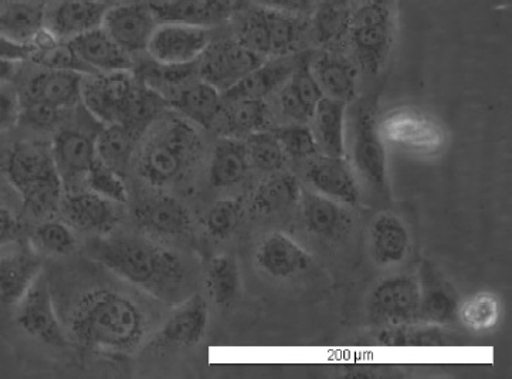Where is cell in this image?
<instances>
[{
	"mask_svg": "<svg viewBox=\"0 0 512 379\" xmlns=\"http://www.w3.org/2000/svg\"><path fill=\"white\" fill-rule=\"evenodd\" d=\"M91 255L117 276L159 299H171L185 282L182 260L144 239L117 236L98 240L91 246Z\"/></svg>",
	"mask_w": 512,
	"mask_h": 379,
	"instance_id": "obj_1",
	"label": "cell"
},
{
	"mask_svg": "<svg viewBox=\"0 0 512 379\" xmlns=\"http://www.w3.org/2000/svg\"><path fill=\"white\" fill-rule=\"evenodd\" d=\"M71 328L88 348L128 353L141 343L147 323L141 309L124 294L97 290L80 301Z\"/></svg>",
	"mask_w": 512,
	"mask_h": 379,
	"instance_id": "obj_2",
	"label": "cell"
},
{
	"mask_svg": "<svg viewBox=\"0 0 512 379\" xmlns=\"http://www.w3.org/2000/svg\"><path fill=\"white\" fill-rule=\"evenodd\" d=\"M0 168L27 211L46 216L59 208L63 184L52 148L37 142H19L6 152Z\"/></svg>",
	"mask_w": 512,
	"mask_h": 379,
	"instance_id": "obj_3",
	"label": "cell"
},
{
	"mask_svg": "<svg viewBox=\"0 0 512 379\" xmlns=\"http://www.w3.org/2000/svg\"><path fill=\"white\" fill-rule=\"evenodd\" d=\"M200 150L198 131L191 121L171 118L149 138L139 159L141 177L164 186L181 178Z\"/></svg>",
	"mask_w": 512,
	"mask_h": 379,
	"instance_id": "obj_4",
	"label": "cell"
},
{
	"mask_svg": "<svg viewBox=\"0 0 512 379\" xmlns=\"http://www.w3.org/2000/svg\"><path fill=\"white\" fill-rule=\"evenodd\" d=\"M308 35L307 18L256 6L244 16L235 39L267 60L297 54Z\"/></svg>",
	"mask_w": 512,
	"mask_h": 379,
	"instance_id": "obj_5",
	"label": "cell"
},
{
	"mask_svg": "<svg viewBox=\"0 0 512 379\" xmlns=\"http://www.w3.org/2000/svg\"><path fill=\"white\" fill-rule=\"evenodd\" d=\"M395 35L392 0H364L349 20L348 40L355 63L365 73L378 74L388 62Z\"/></svg>",
	"mask_w": 512,
	"mask_h": 379,
	"instance_id": "obj_6",
	"label": "cell"
},
{
	"mask_svg": "<svg viewBox=\"0 0 512 379\" xmlns=\"http://www.w3.org/2000/svg\"><path fill=\"white\" fill-rule=\"evenodd\" d=\"M81 101L105 125L132 124L144 108L128 71L101 73L91 79L84 77Z\"/></svg>",
	"mask_w": 512,
	"mask_h": 379,
	"instance_id": "obj_7",
	"label": "cell"
},
{
	"mask_svg": "<svg viewBox=\"0 0 512 379\" xmlns=\"http://www.w3.org/2000/svg\"><path fill=\"white\" fill-rule=\"evenodd\" d=\"M263 62V57L257 56L236 39L219 40L210 42L199 57L198 74L200 80L206 81L223 94Z\"/></svg>",
	"mask_w": 512,
	"mask_h": 379,
	"instance_id": "obj_8",
	"label": "cell"
},
{
	"mask_svg": "<svg viewBox=\"0 0 512 379\" xmlns=\"http://www.w3.org/2000/svg\"><path fill=\"white\" fill-rule=\"evenodd\" d=\"M352 158L356 171L376 191L386 186V150L371 107L359 104L352 117Z\"/></svg>",
	"mask_w": 512,
	"mask_h": 379,
	"instance_id": "obj_9",
	"label": "cell"
},
{
	"mask_svg": "<svg viewBox=\"0 0 512 379\" xmlns=\"http://www.w3.org/2000/svg\"><path fill=\"white\" fill-rule=\"evenodd\" d=\"M209 29L178 22H159L147 52L164 66L196 63L209 46Z\"/></svg>",
	"mask_w": 512,
	"mask_h": 379,
	"instance_id": "obj_10",
	"label": "cell"
},
{
	"mask_svg": "<svg viewBox=\"0 0 512 379\" xmlns=\"http://www.w3.org/2000/svg\"><path fill=\"white\" fill-rule=\"evenodd\" d=\"M159 20L149 3L132 2L110 6L105 12L103 29L125 53L147 52Z\"/></svg>",
	"mask_w": 512,
	"mask_h": 379,
	"instance_id": "obj_11",
	"label": "cell"
},
{
	"mask_svg": "<svg viewBox=\"0 0 512 379\" xmlns=\"http://www.w3.org/2000/svg\"><path fill=\"white\" fill-rule=\"evenodd\" d=\"M18 324L30 337L52 347H64L67 338L54 311L52 291L44 273L37 277L18 304Z\"/></svg>",
	"mask_w": 512,
	"mask_h": 379,
	"instance_id": "obj_12",
	"label": "cell"
},
{
	"mask_svg": "<svg viewBox=\"0 0 512 379\" xmlns=\"http://www.w3.org/2000/svg\"><path fill=\"white\" fill-rule=\"evenodd\" d=\"M108 8L110 6L104 0H50L44 32L56 42L69 43L101 27Z\"/></svg>",
	"mask_w": 512,
	"mask_h": 379,
	"instance_id": "obj_13",
	"label": "cell"
},
{
	"mask_svg": "<svg viewBox=\"0 0 512 379\" xmlns=\"http://www.w3.org/2000/svg\"><path fill=\"white\" fill-rule=\"evenodd\" d=\"M372 317L388 326L420 320V286L410 277H393L379 284L369 303Z\"/></svg>",
	"mask_w": 512,
	"mask_h": 379,
	"instance_id": "obj_14",
	"label": "cell"
},
{
	"mask_svg": "<svg viewBox=\"0 0 512 379\" xmlns=\"http://www.w3.org/2000/svg\"><path fill=\"white\" fill-rule=\"evenodd\" d=\"M249 0H152V10L159 22H178L209 27L232 19L246 8Z\"/></svg>",
	"mask_w": 512,
	"mask_h": 379,
	"instance_id": "obj_15",
	"label": "cell"
},
{
	"mask_svg": "<svg viewBox=\"0 0 512 379\" xmlns=\"http://www.w3.org/2000/svg\"><path fill=\"white\" fill-rule=\"evenodd\" d=\"M208 321V303L202 296H193L168 318L152 341V347L158 350L195 347L205 335Z\"/></svg>",
	"mask_w": 512,
	"mask_h": 379,
	"instance_id": "obj_16",
	"label": "cell"
},
{
	"mask_svg": "<svg viewBox=\"0 0 512 379\" xmlns=\"http://www.w3.org/2000/svg\"><path fill=\"white\" fill-rule=\"evenodd\" d=\"M52 154L61 184L66 189L86 181L88 172L98 159L96 140L74 130L60 131L54 137Z\"/></svg>",
	"mask_w": 512,
	"mask_h": 379,
	"instance_id": "obj_17",
	"label": "cell"
},
{
	"mask_svg": "<svg viewBox=\"0 0 512 379\" xmlns=\"http://www.w3.org/2000/svg\"><path fill=\"white\" fill-rule=\"evenodd\" d=\"M278 91L281 114L293 121V124L310 123L315 108L324 98V93L311 71L310 59L307 57H301L290 79Z\"/></svg>",
	"mask_w": 512,
	"mask_h": 379,
	"instance_id": "obj_18",
	"label": "cell"
},
{
	"mask_svg": "<svg viewBox=\"0 0 512 379\" xmlns=\"http://www.w3.org/2000/svg\"><path fill=\"white\" fill-rule=\"evenodd\" d=\"M311 71L324 97L349 104L358 96V69L348 57L324 50L310 59Z\"/></svg>",
	"mask_w": 512,
	"mask_h": 379,
	"instance_id": "obj_19",
	"label": "cell"
},
{
	"mask_svg": "<svg viewBox=\"0 0 512 379\" xmlns=\"http://www.w3.org/2000/svg\"><path fill=\"white\" fill-rule=\"evenodd\" d=\"M66 46L84 67L98 73L128 71L132 66L130 54L125 53L103 27L70 40Z\"/></svg>",
	"mask_w": 512,
	"mask_h": 379,
	"instance_id": "obj_20",
	"label": "cell"
},
{
	"mask_svg": "<svg viewBox=\"0 0 512 379\" xmlns=\"http://www.w3.org/2000/svg\"><path fill=\"white\" fill-rule=\"evenodd\" d=\"M300 54L267 59L240 80L236 86L222 94L223 101L264 100L274 91H278L290 79L300 62Z\"/></svg>",
	"mask_w": 512,
	"mask_h": 379,
	"instance_id": "obj_21",
	"label": "cell"
},
{
	"mask_svg": "<svg viewBox=\"0 0 512 379\" xmlns=\"http://www.w3.org/2000/svg\"><path fill=\"white\" fill-rule=\"evenodd\" d=\"M256 262L274 279H290L313 266V259L303 247L281 232L264 238L257 249Z\"/></svg>",
	"mask_w": 512,
	"mask_h": 379,
	"instance_id": "obj_22",
	"label": "cell"
},
{
	"mask_svg": "<svg viewBox=\"0 0 512 379\" xmlns=\"http://www.w3.org/2000/svg\"><path fill=\"white\" fill-rule=\"evenodd\" d=\"M43 273L40 257L29 249L0 255V304L18 306L37 277Z\"/></svg>",
	"mask_w": 512,
	"mask_h": 379,
	"instance_id": "obj_23",
	"label": "cell"
},
{
	"mask_svg": "<svg viewBox=\"0 0 512 379\" xmlns=\"http://www.w3.org/2000/svg\"><path fill=\"white\" fill-rule=\"evenodd\" d=\"M307 177L318 194L327 196L332 201L356 205L361 196L356 184L354 172L344 158L320 155L308 167Z\"/></svg>",
	"mask_w": 512,
	"mask_h": 379,
	"instance_id": "obj_24",
	"label": "cell"
},
{
	"mask_svg": "<svg viewBox=\"0 0 512 379\" xmlns=\"http://www.w3.org/2000/svg\"><path fill=\"white\" fill-rule=\"evenodd\" d=\"M83 80L84 76L80 71L52 67L29 80L23 98L64 110L81 101Z\"/></svg>",
	"mask_w": 512,
	"mask_h": 379,
	"instance_id": "obj_25",
	"label": "cell"
},
{
	"mask_svg": "<svg viewBox=\"0 0 512 379\" xmlns=\"http://www.w3.org/2000/svg\"><path fill=\"white\" fill-rule=\"evenodd\" d=\"M420 320L444 324L459 310V299L452 284L429 262L420 267Z\"/></svg>",
	"mask_w": 512,
	"mask_h": 379,
	"instance_id": "obj_26",
	"label": "cell"
},
{
	"mask_svg": "<svg viewBox=\"0 0 512 379\" xmlns=\"http://www.w3.org/2000/svg\"><path fill=\"white\" fill-rule=\"evenodd\" d=\"M94 192H74L61 199L64 215L71 225L84 232H108L120 218L117 206Z\"/></svg>",
	"mask_w": 512,
	"mask_h": 379,
	"instance_id": "obj_27",
	"label": "cell"
},
{
	"mask_svg": "<svg viewBox=\"0 0 512 379\" xmlns=\"http://www.w3.org/2000/svg\"><path fill=\"white\" fill-rule=\"evenodd\" d=\"M49 0H0V35L35 43L44 33Z\"/></svg>",
	"mask_w": 512,
	"mask_h": 379,
	"instance_id": "obj_28",
	"label": "cell"
},
{
	"mask_svg": "<svg viewBox=\"0 0 512 379\" xmlns=\"http://www.w3.org/2000/svg\"><path fill=\"white\" fill-rule=\"evenodd\" d=\"M303 221L308 232L322 239H337L351 226L349 213L341 203L317 192L301 188L300 201Z\"/></svg>",
	"mask_w": 512,
	"mask_h": 379,
	"instance_id": "obj_29",
	"label": "cell"
},
{
	"mask_svg": "<svg viewBox=\"0 0 512 379\" xmlns=\"http://www.w3.org/2000/svg\"><path fill=\"white\" fill-rule=\"evenodd\" d=\"M137 221L148 232L164 236H183L192 229L188 209L171 196H155L137 206Z\"/></svg>",
	"mask_w": 512,
	"mask_h": 379,
	"instance_id": "obj_30",
	"label": "cell"
},
{
	"mask_svg": "<svg viewBox=\"0 0 512 379\" xmlns=\"http://www.w3.org/2000/svg\"><path fill=\"white\" fill-rule=\"evenodd\" d=\"M172 104L192 124L210 128L215 125L222 111L223 98L219 90L199 80L185 84L181 90L176 91Z\"/></svg>",
	"mask_w": 512,
	"mask_h": 379,
	"instance_id": "obj_31",
	"label": "cell"
},
{
	"mask_svg": "<svg viewBox=\"0 0 512 379\" xmlns=\"http://www.w3.org/2000/svg\"><path fill=\"white\" fill-rule=\"evenodd\" d=\"M348 104L324 97L315 108L313 131L318 148L328 157H345V117Z\"/></svg>",
	"mask_w": 512,
	"mask_h": 379,
	"instance_id": "obj_32",
	"label": "cell"
},
{
	"mask_svg": "<svg viewBox=\"0 0 512 379\" xmlns=\"http://www.w3.org/2000/svg\"><path fill=\"white\" fill-rule=\"evenodd\" d=\"M372 256L379 265L393 266L403 262L410 249V236L405 223L392 213H382L371 226Z\"/></svg>",
	"mask_w": 512,
	"mask_h": 379,
	"instance_id": "obj_33",
	"label": "cell"
},
{
	"mask_svg": "<svg viewBox=\"0 0 512 379\" xmlns=\"http://www.w3.org/2000/svg\"><path fill=\"white\" fill-rule=\"evenodd\" d=\"M249 168L250 159L244 141L225 137L213 150L209 179L216 188H229L242 182Z\"/></svg>",
	"mask_w": 512,
	"mask_h": 379,
	"instance_id": "obj_34",
	"label": "cell"
},
{
	"mask_svg": "<svg viewBox=\"0 0 512 379\" xmlns=\"http://www.w3.org/2000/svg\"><path fill=\"white\" fill-rule=\"evenodd\" d=\"M222 118L225 137L240 138L267 131L269 127V108L264 100L223 101Z\"/></svg>",
	"mask_w": 512,
	"mask_h": 379,
	"instance_id": "obj_35",
	"label": "cell"
},
{
	"mask_svg": "<svg viewBox=\"0 0 512 379\" xmlns=\"http://www.w3.org/2000/svg\"><path fill=\"white\" fill-rule=\"evenodd\" d=\"M352 10L348 0H320L310 16V33L317 43L331 47L348 35Z\"/></svg>",
	"mask_w": 512,
	"mask_h": 379,
	"instance_id": "obj_36",
	"label": "cell"
},
{
	"mask_svg": "<svg viewBox=\"0 0 512 379\" xmlns=\"http://www.w3.org/2000/svg\"><path fill=\"white\" fill-rule=\"evenodd\" d=\"M131 125H105L96 140L97 157L120 175L127 169L137 144V133Z\"/></svg>",
	"mask_w": 512,
	"mask_h": 379,
	"instance_id": "obj_37",
	"label": "cell"
},
{
	"mask_svg": "<svg viewBox=\"0 0 512 379\" xmlns=\"http://www.w3.org/2000/svg\"><path fill=\"white\" fill-rule=\"evenodd\" d=\"M300 195V182L294 175L276 174L254 192L253 209L261 215L284 211L300 201Z\"/></svg>",
	"mask_w": 512,
	"mask_h": 379,
	"instance_id": "obj_38",
	"label": "cell"
},
{
	"mask_svg": "<svg viewBox=\"0 0 512 379\" xmlns=\"http://www.w3.org/2000/svg\"><path fill=\"white\" fill-rule=\"evenodd\" d=\"M392 140L402 142L409 148L416 150H430L440 142V134L430 121L422 115L412 113H399L395 115L388 128H385Z\"/></svg>",
	"mask_w": 512,
	"mask_h": 379,
	"instance_id": "obj_39",
	"label": "cell"
},
{
	"mask_svg": "<svg viewBox=\"0 0 512 379\" xmlns=\"http://www.w3.org/2000/svg\"><path fill=\"white\" fill-rule=\"evenodd\" d=\"M210 297L219 306H230L239 296L240 272L236 260L230 256H216L208 270Z\"/></svg>",
	"mask_w": 512,
	"mask_h": 379,
	"instance_id": "obj_40",
	"label": "cell"
},
{
	"mask_svg": "<svg viewBox=\"0 0 512 379\" xmlns=\"http://www.w3.org/2000/svg\"><path fill=\"white\" fill-rule=\"evenodd\" d=\"M464 326L474 331H487L497 326L501 317V303L495 294L477 293L459 304L457 310Z\"/></svg>",
	"mask_w": 512,
	"mask_h": 379,
	"instance_id": "obj_41",
	"label": "cell"
},
{
	"mask_svg": "<svg viewBox=\"0 0 512 379\" xmlns=\"http://www.w3.org/2000/svg\"><path fill=\"white\" fill-rule=\"evenodd\" d=\"M250 164L261 171L277 172L286 165L287 155L273 131H260L244 141Z\"/></svg>",
	"mask_w": 512,
	"mask_h": 379,
	"instance_id": "obj_42",
	"label": "cell"
},
{
	"mask_svg": "<svg viewBox=\"0 0 512 379\" xmlns=\"http://www.w3.org/2000/svg\"><path fill=\"white\" fill-rule=\"evenodd\" d=\"M243 215V205L240 201L216 202L206 215V230L212 238H230L242 223Z\"/></svg>",
	"mask_w": 512,
	"mask_h": 379,
	"instance_id": "obj_43",
	"label": "cell"
},
{
	"mask_svg": "<svg viewBox=\"0 0 512 379\" xmlns=\"http://www.w3.org/2000/svg\"><path fill=\"white\" fill-rule=\"evenodd\" d=\"M287 157L304 159L320 152L313 131L307 124H291L273 131Z\"/></svg>",
	"mask_w": 512,
	"mask_h": 379,
	"instance_id": "obj_44",
	"label": "cell"
},
{
	"mask_svg": "<svg viewBox=\"0 0 512 379\" xmlns=\"http://www.w3.org/2000/svg\"><path fill=\"white\" fill-rule=\"evenodd\" d=\"M86 182L94 194L104 196V198L117 203L127 201V189H125L121 175L105 165L100 158L88 172Z\"/></svg>",
	"mask_w": 512,
	"mask_h": 379,
	"instance_id": "obj_45",
	"label": "cell"
},
{
	"mask_svg": "<svg viewBox=\"0 0 512 379\" xmlns=\"http://www.w3.org/2000/svg\"><path fill=\"white\" fill-rule=\"evenodd\" d=\"M36 239L44 250L57 256L70 255L77 245L76 236L69 226L56 221L40 225L36 230Z\"/></svg>",
	"mask_w": 512,
	"mask_h": 379,
	"instance_id": "obj_46",
	"label": "cell"
},
{
	"mask_svg": "<svg viewBox=\"0 0 512 379\" xmlns=\"http://www.w3.org/2000/svg\"><path fill=\"white\" fill-rule=\"evenodd\" d=\"M61 111L63 110L50 106V104L20 98L19 121H23L36 130H49L59 123Z\"/></svg>",
	"mask_w": 512,
	"mask_h": 379,
	"instance_id": "obj_47",
	"label": "cell"
},
{
	"mask_svg": "<svg viewBox=\"0 0 512 379\" xmlns=\"http://www.w3.org/2000/svg\"><path fill=\"white\" fill-rule=\"evenodd\" d=\"M20 117V96L8 83L0 84V131L9 130Z\"/></svg>",
	"mask_w": 512,
	"mask_h": 379,
	"instance_id": "obj_48",
	"label": "cell"
},
{
	"mask_svg": "<svg viewBox=\"0 0 512 379\" xmlns=\"http://www.w3.org/2000/svg\"><path fill=\"white\" fill-rule=\"evenodd\" d=\"M253 2L261 8L274 9L308 19L313 15L320 0H253Z\"/></svg>",
	"mask_w": 512,
	"mask_h": 379,
	"instance_id": "obj_49",
	"label": "cell"
},
{
	"mask_svg": "<svg viewBox=\"0 0 512 379\" xmlns=\"http://www.w3.org/2000/svg\"><path fill=\"white\" fill-rule=\"evenodd\" d=\"M39 50L36 43H23L10 39L8 36L0 35V60L18 63L35 56Z\"/></svg>",
	"mask_w": 512,
	"mask_h": 379,
	"instance_id": "obj_50",
	"label": "cell"
},
{
	"mask_svg": "<svg viewBox=\"0 0 512 379\" xmlns=\"http://www.w3.org/2000/svg\"><path fill=\"white\" fill-rule=\"evenodd\" d=\"M19 222L6 206L0 203V246L9 245L19 235Z\"/></svg>",
	"mask_w": 512,
	"mask_h": 379,
	"instance_id": "obj_51",
	"label": "cell"
},
{
	"mask_svg": "<svg viewBox=\"0 0 512 379\" xmlns=\"http://www.w3.org/2000/svg\"><path fill=\"white\" fill-rule=\"evenodd\" d=\"M16 71V63L0 60V84L8 83Z\"/></svg>",
	"mask_w": 512,
	"mask_h": 379,
	"instance_id": "obj_52",
	"label": "cell"
},
{
	"mask_svg": "<svg viewBox=\"0 0 512 379\" xmlns=\"http://www.w3.org/2000/svg\"><path fill=\"white\" fill-rule=\"evenodd\" d=\"M108 6L124 5V3L138 2V0H104Z\"/></svg>",
	"mask_w": 512,
	"mask_h": 379,
	"instance_id": "obj_53",
	"label": "cell"
},
{
	"mask_svg": "<svg viewBox=\"0 0 512 379\" xmlns=\"http://www.w3.org/2000/svg\"><path fill=\"white\" fill-rule=\"evenodd\" d=\"M151 2H152V0H151Z\"/></svg>",
	"mask_w": 512,
	"mask_h": 379,
	"instance_id": "obj_54",
	"label": "cell"
}]
</instances>
